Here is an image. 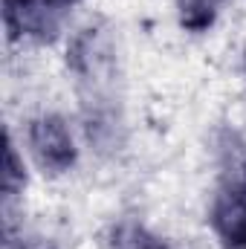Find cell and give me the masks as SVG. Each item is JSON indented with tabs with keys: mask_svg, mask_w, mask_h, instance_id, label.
Here are the masks:
<instances>
[{
	"mask_svg": "<svg viewBox=\"0 0 246 249\" xmlns=\"http://www.w3.org/2000/svg\"><path fill=\"white\" fill-rule=\"evenodd\" d=\"M113 249H168L157 235H151L145 226L122 223L113 232Z\"/></svg>",
	"mask_w": 246,
	"mask_h": 249,
	"instance_id": "cell-5",
	"label": "cell"
},
{
	"mask_svg": "<svg viewBox=\"0 0 246 249\" xmlns=\"http://www.w3.org/2000/svg\"><path fill=\"white\" fill-rule=\"evenodd\" d=\"M214 229L226 244L246 247V177H235L217 194Z\"/></svg>",
	"mask_w": 246,
	"mask_h": 249,
	"instance_id": "cell-2",
	"label": "cell"
},
{
	"mask_svg": "<svg viewBox=\"0 0 246 249\" xmlns=\"http://www.w3.org/2000/svg\"><path fill=\"white\" fill-rule=\"evenodd\" d=\"M26 183V174H23V165L18 162V154H15V145L12 139H6V157H3V191L6 197H15Z\"/></svg>",
	"mask_w": 246,
	"mask_h": 249,
	"instance_id": "cell-6",
	"label": "cell"
},
{
	"mask_svg": "<svg viewBox=\"0 0 246 249\" xmlns=\"http://www.w3.org/2000/svg\"><path fill=\"white\" fill-rule=\"evenodd\" d=\"M55 6H67V3H72V0H53Z\"/></svg>",
	"mask_w": 246,
	"mask_h": 249,
	"instance_id": "cell-7",
	"label": "cell"
},
{
	"mask_svg": "<svg viewBox=\"0 0 246 249\" xmlns=\"http://www.w3.org/2000/svg\"><path fill=\"white\" fill-rule=\"evenodd\" d=\"M29 145L38 165L50 174H64L75 162V145L58 116H41L29 127Z\"/></svg>",
	"mask_w": 246,
	"mask_h": 249,
	"instance_id": "cell-1",
	"label": "cell"
},
{
	"mask_svg": "<svg viewBox=\"0 0 246 249\" xmlns=\"http://www.w3.org/2000/svg\"><path fill=\"white\" fill-rule=\"evenodd\" d=\"M53 0H6V26L9 35H23V32H35L44 35L53 29Z\"/></svg>",
	"mask_w": 246,
	"mask_h": 249,
	"instance_id": "cell-3",
	"label": "cell"
},
{
	"mask_svg": "<svg viewBox=\"0 0 246 249\" xmlns=\"http://www.w3.org/2000/svg\"><path fill=\"white\" fill-rule=\"evenodd\" d=\"M217 3L220 0H180V20H183V26L191 29V32H203L206 26H211Z\"/></svg>",
	"mask_w": 246,
	"mask_h": 249,
	"instance_id": "cell-4",
	"label": "cell"
}]
</instances>
